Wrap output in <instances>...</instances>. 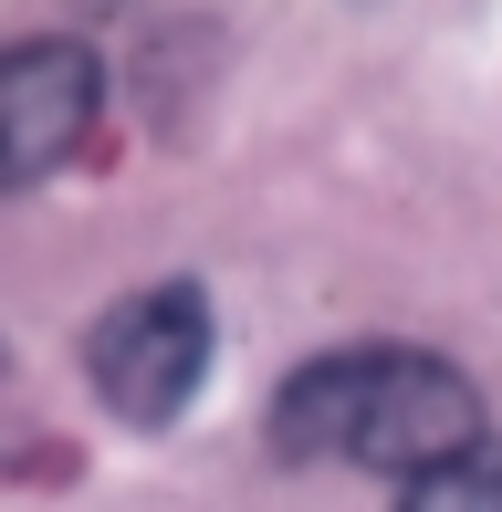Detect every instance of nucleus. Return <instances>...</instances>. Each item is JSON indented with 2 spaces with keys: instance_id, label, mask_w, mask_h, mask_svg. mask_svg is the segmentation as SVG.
I'll return each mask as SVG.
<instances>
[{
  "instance_id": "1",
  "label": "nucleus",
  "mask_w": 502,
  "mask_h": 512,
  "mask_svg": "<svg viewBox=\"0 0 502 512\" xmlns=\"http://www.w3.org/2000/svg\"><path fill=\"white\" fill-rule=\"evenodd\" d=\"M272 439L283 460H356V471H440L482 439V398L461 366L419 356V345H346L283 377L272 398Z\"/></svg>"
},
{
  "instance_id": "2",
  "label": "nucleus",
  "mask_w": 502,
  "mask_h": 512,
  "mask_svg": "<svg viewBox=\"0 0 502 512\" xmlns=\"http://www.w3.org/2000/svg\"><path fill=\"white\" fill-rule=\"evenodd\" d=\"M84 377H95V398L126 429H168L199 398V377H210V304H199V283H147L126 304H105L95 335H84Z\"/></svg>"
},
{
  "instance_id": "3",
  "label": "nucleus",
  "mask_w": 502,
  "mask_h": 512,
  "mask_svg": "<svg viewBox=\"0 0 502 512\" xmlns=\"http://www.w3.org/2000/svg\"><path fill=\"white\" fill-rule=\"evenodd\" d=\"M105 74L84 42H11L0 53V189H32L95 136Z\"/></svg>"
},
{
  "instance_id": "4",
  "label": "nucleus",
  "mask_w": 502,
  "mask_h": 512,
  "mask_svg": "<svg viewBox=\"0 0 502 512\" xmlns=\"http://www.w3.org/2000/svg\"><path fill=\"white\" fill-rule=\"evenodd\" d=\"M398 512H502V450H492V439H471L461 460H440V471L408 481Z\"/></svg>"
}]
</instances>
